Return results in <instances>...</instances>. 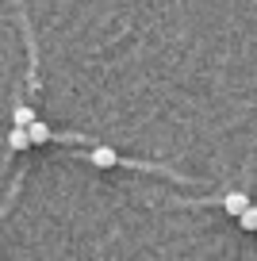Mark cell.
<instances>
[{
  "mask_svg": "<svg viewBox=\"0 0 257 261\" xmlns=\"http://www.w3.org/2000/svg\"><path fill=\"white\" fill-rule=\"evenodd\" d=\"M238 223H242V230H257V207H253V204H249V207H246V212H242V215H238Z\"/></svg>",
  "mask_w": 257,
  "mask_h": 261,
  "instance_id": "5b68a950",
  "label": "cell"
},
{
  "mask_svg": "<svg viewBox=\"0 0 257 261\" xmlns=\"http://www.w3.org/2000/svg\"><path fill=\"white\" fill-rule=\"evenodd\" d=\"M92 165L112 169V165H115V150H112V146H96V150H92Z\"/></svg>",
  "mask_w": 257,
  "mask_h": 261,
  "instance_id": "7a4b0ae2",
  "label": "cell"
},
{
  "mask_svg": "<svg viewBox=\"0 0 257 261\" xmlns=\"http://www.w3.org/2000/svg\"><path fill=\"white\" fill-rule=\"evenodd\" d=\"M27 135H31V146H42V142H50V127H46V123H39V119L27 127Z\"/></svg>",
  "mask_w": 257,
  "mask_h": 261,
  "instance_id": "3957f363",
  "label": "cell"
},
{
  "mask_svg": "<svg viewBox=\"0 0 257 261\" xmlns=\"http://www.w3.org/2000/svg\"><path fill=\"white\" fill-rule=\"evenodd\" d=\"M223 207H226V215H234V219H238V215L249 207V196H246V192H230V196L223 200Z\"/></svg>",
  "mask_w": 257,
  "mask_h": 261,
  "instance_id": "6da1fadb",
  "label": "cell"
},
{
  "mask_svg": "<svg viewBox=\"0 0 257 261\" xmlns=\"http://www.w3.org/2000/svg\"><path fill=\"white\" fill-rule=\"evenodd\" d=\"M35 119H39V115H35L31 108H16V127H31Z\"/></svg>",
  "mask_w": 257,
  "mask_h": 261,
  "instance_id": "8992f818",
  "label": "cell"
},
{
  "mask_svg": "<svg viewBox=\"0 0 257 261\" xmlns=\"http://www.w3.org/2000/svg\"><path fill=\"white\" fill-rule=\"evenodd\" d=\"M8 146H12V150H27V146H31L27 127H16V130H12V135H8Z\"/></svg>",
  "mask_w": 257,
  "mask_h": 261,
  "instance_id": "277c9868",
  "label": "cell"
}]
</instances>
